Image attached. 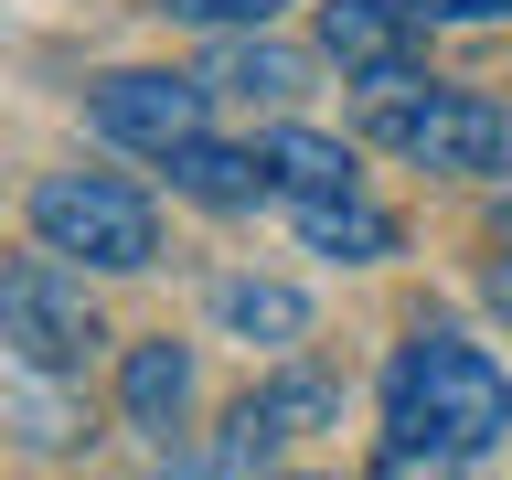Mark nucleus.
<instances>
[{
    "label": "nucleus",
    "mask_w": 512,
    "mask_h": 480,
    "mask_svg": "<svg viewBox=\"0 0 512 480\" xmlns=\"http://www.w3.org/2000/svg\"><path fill=\"white\" fill-rule=\"evenodd\" d=\"M288 214H299L310 256H342V267H374V256H395V235H406L374 192H310V203H288Z\"/></svg>",
    "instance_id": "obj_7"
},
{
    "label": "nucleus",
    "mask_w": 512,
    "mask_h": 480,
    "mask_svg": "<svg viewBox=\"0 0 512 480\" xmlns=\"http://www.w3.org/2000/svg\"><path fill=\"white\" fill-rule=\"evenodd\" d=\"M182 406H192V352H182V342H128V363H118V416L139 427V438H171Z\"/></svg>",
    "instance_id": "obj_8"
},
{
    "label": "nucleus",
    "mask_w": 512,
    "mask_h": 480,
    "mask_svg": "<svg viewBox=\"0 0 512 480\" xmlns=\"http://www.w3.org/2000/svg\"><path fill=\"white\" fill-rule=\"evenodd\" d=\"M363 128L384 150H406L416 171H512V107L502 96H470V86H384L363 96Z\"/></svg>",
    "instance_id": "obj_2"
},
{
    "label": "nucleus",
    "mask_w": 512,
    "mask_h": 480,
    "mask_svg": "<svg viewBox=\"0 0 512 480\" xmlns=\"http://www.w3.org/2000/svg\"><path fill=\"white\" fill-rule=\"evenodd\" d=\"M384 427L438 438V448L470 459V448H491L512 427V374L480 342H459V331H416V342H395V363H384Z\"/></svg>",
    "instance_id": "obj_1"
},
{
    "label": "nucleus",
    "mask_w": 512,
    "mask_h": 480,
    "mask_svg": "<svg viewBox=\"0 0 512 480\" xmlns=\"http://www.w3.org/2000/svg\"><path fill=\"white\" fill-rule=\"evenodd\" d=\"M256 406H267L278 438H299V427H331L342 416V384L331 374H278V384H256Z\"/></svg>",
    "instance_id": "obj_13"
},
{
    "label": "nucleus",
    "mask_w": 512,
    "mask_h": 480,
    "mask_svg": "<svg viewBox=\"0 0 512 480\" xmlns=\"http://www.w3.org/2000/svg\"><path fill=\"white\" fill-rule=\"evenodd\" d=\"M214 320L235 331V342H299V331H310V299L278 288V278H224L214 288Z\"/></svg>",
    "instance_id": "obj_10"
},
{
    "label": "nucleus",
    "mask_w": 512,
    "mask_h": 480,
    "mask_svg": "<svg viewBox=\"0 0 512 480\" xmlns=\"http://www.w3.org/2000/svg\"><path fill=\"white\" fill-rule=\"evenodd\" d=\"M320 54L342 64V75H363V96L384 86H416V11L406 0H320Z\"/></svg>",
    "instance_id": "obj_6"
},
{
    "label": "nucleus",
    "mask_w": 512,
    "mask_h": 480,
    "mask_svg": "<svg viewBox=\"0 0 512 480\" xmlns=\"http://www.w3.org/2000/svg\"><path fill=\"white\" fill-rule=\"evenodd\" d=\"M171 480H203V470H171Z\"/></svg>",
    "instance_id": "obj_17"
},
{
    "label": "nucleus",
    "mask_w": 512,
    "mask_h": 480,
    "mask_svg": "<svg viewBox=\"0 0 512 480\" xmlns=\"http://www.w3.org/2000/svg\"><path fill=\"white\" fill-rule=\"evenodd\" d=\"M86 107H96V128H107L118 150H150V160H171V150H192V139H203V75L128 64V75H107Z\"/></svg>",
    "instance_id": "obj_5"
},
{
    "label": "nucleus",
    "mask_w": 512,
    "mask_h": 480,
    "mask_svg": "<svg viewBox=\"0 0 512 480\" xmlns=\"http://www.w3.org/2000/svg\"><path fill=\"white\" fill-rule=\"evenodd\" d=\"M150 11H171V22H203V32H267L288 0H150Z\"/></svg>",
    "instance_id": "obj_15"
},
{
    "label": "nucleus",
    "mask_w": 512,
    "mask_h": 480,
    "mask_svg": "<svg viewBox=\"0 0 512 480\" xmlns=\"http://www.w3.org/2000/svg\"><path fill=\"white\" fill-rule=\"evenodd\" d=\"M32 235L54 256H86V267H150L160 256L150 192L107 182V171H54V182H32Z\"/></svg>",
    "instance_id": "obj_3"
},
{
    "label": "nucleus",
    "mask_w": 512,
    "mask_h": 480,
    "mask_svg": "<svg viewBox=\"0 0 512 480\" xmlns=\"http://www.w3.org/2000/svg\"><path fill=\"white\" fill-rule=\"evenodd\" d=\"M171 192H192V203L235 214V203H256V192H267V150H235V139H192V150H171Z\"/></svg>",
    "instance_id": "obj_9"
},
{
    "label": "nucleus",
    "mask_w": 512,
    "mask_h": 480,
    "mask_svg": "<svg viewBox=\"0 0 512 480\" xmlns=\"http://www.w3.org/2000/svg\"><path fill=\"white\" fill-rule=\"evenodd\" d=\"M0 342L22 352V374H64V363H86V352L107 342L96 310H86V278H75L54 246L0 267Z\"/></svg>",
    "instance_id": "obj_4"
},
{
    "label": "nucleus",
    "mask_w": 512,
    "mask_h": 480,
    "mask_svg": "<svg viewBox=\"0 0 512 480\" xmlns=\"http://www.w3.org/2000/svg\"><path fill=\"white\" fill-rule=\"evenodd\" d=\"M374 480H459V448H438V438H406V427H384V448H374Z\"/></svg>",
    "instance_id": "obj_14"
},
{
    "label": "nucleus",
    "mask_w": 512,
    "mask_h": 480,
    "mask_svg": "<svg viewBox=\"0 0 512 480\" xmlns=\"http://www.w3.org/2000/svg\"><path fill=\"white\" fill-rule=\"evenodd\" d=\"M416 22H512V0H406Z\"/></svg>",
    "instance_id": "obj_16"
},
{
    "label": "nucleus",
    "mask_w": 512,
    "mask_h": 480,
    "mask_svg": "<svg viewBox=\"0 0 512 480\" xmlns=\"http://www.w3.org/2000/svg\"><path fill=\"white\" fill-rule=\"evenodd\" d=\"M203 86H224V96H267V107H288V96L310 86V64L288 54V43H256V32H246V43H224V54H214V75H203Z\"/></svg>",
    "instance_id": "obj_12"
},
{
    "label": "nucleus",
    "mask_w": 512,
    "mask_h": 480,
    "mask_svg": "<svg viewBox=\"0 0 512 480\" xmlns=\"http://www.w3.org/2000/svg\"><path fill=\"white\" fill-rule=\"evenodd\" d=\"M267 182H278L288 203H310V192H363L352 182V150L320 139V128H278V139H267Z\"/></svg>",
    "instance_id": "obj_11"
}]
</instances>
